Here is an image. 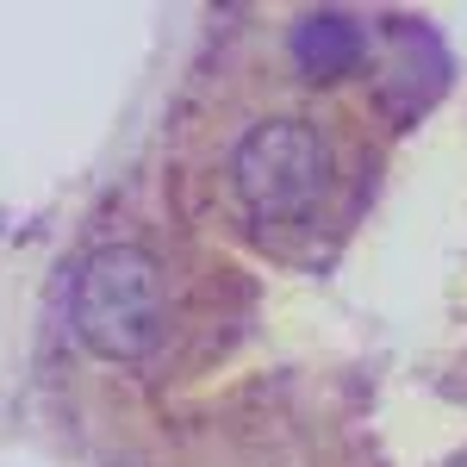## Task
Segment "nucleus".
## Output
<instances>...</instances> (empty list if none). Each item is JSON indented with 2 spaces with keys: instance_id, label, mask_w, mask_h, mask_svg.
<instances>
[{
  "instance_id": "1",
  "label": "nucleus",
  "mask_w": 467,
  "mask_h": 467,
  "mask_svg": "<svg viewBox=\"0 0 467 467\" xmlns=\"http://www.w3.org/2000/svg\"><path fill=\"white\" fill-rule=\"evenodd\" d=\"M368 187V150L356 125L306 94H275L268 107L224 125L218 193L231 218L268 250H318L343 231Z\"/></svg>"
},
{
  "instance_id": "2",
  "label": "nucleus",
  "mask_w": 467,
  "mask_h": 467,
  "mask_svg": "<svg viewBox=\"0 0 467 467\" xmlns=\"http://www.w3.org/2000/svg\"><path fill=\"white\" fill-rule=\"evenodd\" d=\"M69 324L100 361H156L181 337V281L144 244H107L75 268Z\"/></svg>"
}]
</instances>
